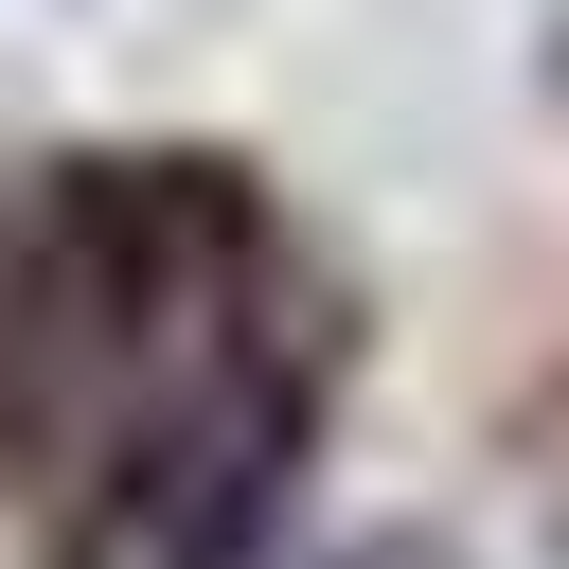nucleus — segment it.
Masks as SVG:
<instances>
[{
    "instance_id": "1",
    "label": "nucleus",
    "mask_w": 569,
    "mask_h": 569,
    "mask_svg": "<svg viewBox=\"0 0 569 569\" xmlns=\"http://www.w3.org/2000/svg\"><path fill=\"white\" fill-rule=\"evenodd\" d=\"M338 569H427V551H409V533H373V551H338Z\"/></svg>"
}]
</instances>
